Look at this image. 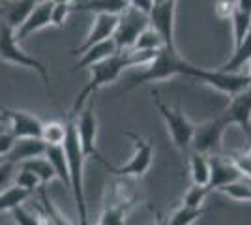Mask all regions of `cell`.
Instances as JSON below:
<instances>
[{
	"instance_id": "1",
	"label": "cell",
	"mask_w": 251,
	"mask_h": 225,
	"mask_svg": "<svg viewBox=\"0 0 251 225\" xmlns=\"http://www.w3.org/2000/svg\"><path fill=\"white\" fill-rule=\"evenodd\" d=\"M176 75H186L195 81H201L204 85L212 86L216 81V70H206V68H199V66L191 64L186 58H182L176 51H169V49H161L156 54V58L148 64L141 66V70L129 77V83L124 90H133L137 86L147 85V83H157V81H167L171 77Z\"/></svg>"
},
{
	"instance_id": "17",
	"label": "cell",
	"mask_w": 251,
	"mask_h": 225,
	"mask_svg": "<svg viewBox=\"0 0 251 225\" xmlns=\"http://www.w3.org/2000/svg\"><path fill=\"white\" fill-rule=\"evenodd\" d=\"M45 149H47V145L42 141V137H17L13 141V147L10 149V152L4 156V160L17 165L25 160L45 154Z\"/></svg>"
},
{
	"instance_id": "23",
	"label": "cell",
	"mask_w": 251,
	"mask_h": 225,
	"mask_svg": "<svg viewBox=\"0 0 251 225\" xmlns=\"http://www.w3.org/2000/svg\"><path fill=\"white\" fill-rule=\"evenodd\" d=\"M45 158L51 161V165L54 167L56 178L62 180L64 186L70 190V169H68V160H66V152H64L62 145L47 147L45 149Z\"/></svg>"
},
{
	"instance_id": "34",
	"label": "cell",
	"mask_w": 251,
	"mask_h": 225,
	"mask_svg": "<svg viewBox=\"0 0 251 225\" xmlns=\"http://www.w3.org/2000/svg\"><path fill=\"white\" fill-rule=\"evenodd\" d=\"M10 212L13 214V218H15V224H19V225H42L43 224V220H40L42 216H36V214H32V212H28L23 204H17L15 208H11Z\"/></svg>"
},
{
	"instance_id": "38",
	"label": "cell",
	"mask_w": 251,
	"mask_h": 225,
	"mask_svg": "<svg viewBox=\"0 0 251 225\" xmlns=\"http://www.w3.org/2000/svg\"><path fill=\"white\" fill-rule=\"evenodd\" d=\"M13 141H15V135L11 133L10 129L8 131H0V158H4L10 149L13 147Z\"/></svg>"
},
{
	"instance_id": "12",
	"label": "cell",
	"mask_w": 251,
	"mask_h": 225,
	"mask_svg": "<svg viewBox=\"0 0 251 225\" xmlns=\"http://www.w3.org/2000/svg\"><path fill=\"white\" fill-rule=\"evenodd\" d=\"M52 4H54V0H40L34 6V10L28 13V17L15 28V40L17 42L26 40L34 32H38V30H42V28L51 25Z\"/></svg>"
},
{
	"instance_id": "26",
	"label": "cell",
	"mask_w": 251,
	"mask_h": 225,
	"mask_svg": "<svg viewBox=\"0 0 251 225\" xmlns=\"http://www.w3.org/2000/svg\"><path fill=\"white\" fill-rule=\"evenodd\" d=\"M30 195H34L30 190L21 188L17 184H11L0 193V212H8L11 208H15L17 204H23Z\"/></svg>"
},
{
	"instance_id": "39",
	"label": "cell",
	"mask_w": 251,
	"mask_h": 225,
	"mask_svg": "<svg viewBox=\"0 0 251 225\" xmlns=\"http://www.w3.org/2000/svg\"><path fill=\"white\" fill-rule=\"evenodd\" d=\"M127 4L131 6V8H137V10L145 11L150 15V11L154 8V0H127Z\"/></svg>"
},
{
	"instance_id": "14",
	"label": "cell",
	"mask_w": 251,
	"mask_h": 225,
	"mask_svg": "<svg viewBox=\"0 0 251 225\" xmlns=\"http://www.w3.org/2000/svg\"><path fill=\"white\" fill-rule=\"evenodd\" d=\"M208 158H210V182H208L210 192L218 190V188L225 186V184L234 182L238 178H244L240 169L234 165V161L230 160L229 156L214 154V156H208Z\"/></svg>"
},
{
	"instance_id": "7",
	"label": "cell",
	"mask_w": 251,
	"mask_h": 225,
	"mask_svg": "<svg viewBox=\"0 0 251 225\" xmlns=\"http://www.w3.org/2000/svg\"><path fill=\"white\" fill-rule=\"evenodd\" d=\"M148 25H150V15L148 13L127 6L118 15V23H116L115 32H113V40L116 43L118 53L129 51L135 43L137 36L143 32Z\"/></svg>"
},
{
	"instance_id": "42",
	"label": "cell",
	"mask_w": 251,
	"mask_h": 225,
	"mask_svg": "<svg viewBox=\"0 0 251 225\" xmlns=\"http://www.w3.org/2000/svg\"><path fill=\"white\" fill-rule=\"evenodd\" d=\"M60 2H68V4H74L75 0H60Z\"/></svg>"
},
{
	"instance_id": "5",
	"label": "cell",
	"mask_w": 251,
	"mask_h": 225,
	"mask_svg": "<svg viewBox=\"0 0 251 225\" xmlns=\"http://www.w3.org/2000/svg\"><path fill=\"white\" fill-rule=\"evenodd\" d=\"M0 60H6V62H11V64H17L21 68H28V70L38 72L40 77L43 79L45 88L49 90V94H52L51 79H49V72H47L45 64L42 60H38V58H34V56L23 51L19 47V42L15 40V30L6 21L0 23Z\"/></svg>"
},
{
	"instance_id": "16",
	"label": "cell",
	"mask_w": 251,
	"mask_h": 225,
	"mask_svg": "<svg viewBox=\"0 0 251 225\" xmlns=\"http://www.w3.org/2000/svg\"><path fill=\"white\" fill-rule=\"evenodd\" d=\"M225 113L230 117L232 124H238L246 135H251V85L230 96V103Z\"/></svg>"
},
{
	"instance_id": "10",
	"label": "cell",
	"mask_w": 251,
	"mask_h": 225,
	"mask_svg": "<svg viewBox=\"0 0 251 225\" xmlns=\"http://www.w3.org/2000/svg\"><path fill=\"white\" fill-rule=\"evenodd\" d=\"M75 118V128H77V137L81 143V149L86 158H94L101 165L105 163L103 156L98 150V118L94 113V103L92 100H88L83 105V109L77 113Z\"/></svg>"
},
{
	"instance_id": "2",
	"label": "cell",
	"mask_w": 251,
	"mask_h": 225,
	"mask_svg": "<svg viewBox=\"0 0 251 225\" xmlns=\"http://www.w3.org/2000/svg\"><path fill=\"white\" fill-rule=\"evenodd\" d=\"M68 124V133L64 139L62 147L66 152V160H68V169H70V192L74 193L75 206H77V214L81 224H86L88 220V210H86V199H84V160L86 156L83 154L81 143L77 137V128H75V118L66 117Z\"/></svg>"
},
{
	"instance_id": "33",
	"label": "cell",
	"mask_w": 251,
	"mask_h": 225,
	"mask_svg": "<svg viewBox=\"0 0 251 225\" xmlns=\"http://www.w3.org/2000/svg\"><path fill=\"white\" fill-rule=\"evenodd\" d=\"M72 4L68 2H60V0H54L52 4V13H51V25L56 28H64L66 21H68V15L72 13Z\"/></svg>"
},
{
	"instance_id": "44",
	"label": "cell",
	"mask_w": 251,
	"mask_h": 225,
	"mask_svg": "<svg viewBox=\"0 0 251 225\" xmlns=\"http://www.w3.org/2000/svg\"><path fill=\"white\" fill-rule=\"evenodd\" d=\"M154 2H161V0H154Z\"/></svg>"
},
{
	"instance_id": "28",
	"label": "cell",
	"mask_w": 251,
	"mask_h": 225,
	"mask_svg": "<svg viewBox=\"0 0 251 225\" xmlns=\"http://www.w3.org/2000/svg\"><path fill=\"white\" fill-rule=\"evenodd\" d=\"M204 214H206V208H202V206H189V204L182 203V206L171 214V218L167 220V224L169 225H191Z\"/></svg>"
},
{
	"instance_id": "29",
	"label": "cell",
	"mask_w": 251,
	"mask_h": 225,
	"mask_svg": "<svg viewBox=\"0 0 251 225\" xmlns=\"http://www.w3.org/2000/svg\"><path fill=\"white\" fill-rule=\"evenodd\" d=\"M232 23V36H234V47H238L244 40V36L248 34V30L251 28V13L250 11H244L236 6V10L230 17Z\"/></svg>"
},
{
	"instance_id": "45",
	"label": "cell",
	"mask_w": 251,
	"mask_h": 225,
	"mask_svg": "<svg viewBox=\"0 0 251 225\" xmlns=\"http://www.w3.org/2000/svg\"><path fill=\"white\" fill-rule=\"evenodd\" d=\"M0 161H4V158H0Z\"/></svg>"
},
{
	"instance_id": "13",
	"label": "cell",
	"mask_w": 251,
	"mask_h": 225,
	"mask_svg": "<svg viewBox=\"0 0 251 225\" xmlns=\"http://www.w3.org/2000/svg\"><path fill=\"white\" fill-rule=\"evenodd\" d=\"M116 23H118V15H115V13H96L94 25H92L88 36L84 38V42L81 43L79 47L72 49V54H74V56H81L88 47L103 42L107 38H113Z\"/></svg>"
},
{
	"instance_id": "36",
	"label": "cell",
	"mask_w": 251,
	"mask_h": 225,
	"mask_svg": "<svg viewBox=\"0 0 251 225\" xmlns=\"http://www.w3.org/2000/svg\"><path fill=\"white\" fill-rule=\"evenodd\" d=\"M15 173H17V165L15 163H11L8 160L0 161V193L4 192L8 186L13 184Z\"/></svg>"
},
{
	"instance_id": "41",
	"label": "cell",
	"mask_w": 251,
	"mask_h": 225,
	"mask_svg": "<svg viewBox=\"0 0 251 225\" xmlns=\"http://www.w3.org/2000/svg\"><path fill=\"white\" fill-rule=\"evenodd\" d=\"M248 64H250V68H248V72H246V74H248V77H250V81H251V60L248 62Z\"/></svg>"
},
{
	"instance_id": "19",
	"label": "cell",
	"mask_w": 251,
	"mask_h": 225,
	"mask_svg": "<svg viewBox=\"0 0 251 225\" xmlns=\"http://www.w3.org/2000/svg\"><path fill=\"white\" fill-rule=\"evenodd\" d=\"M38 2L40 0H11L0 6V15H4V21L15 30L28 17V13L34 10Z\"/></svg>"
},
{
	"instance_id": "6",
	"label": "cell",
	"mask_w": 251,
	"mask_h": 225,
	"mask_svg": "<svg viewBox=\"0 0 251 225\" xmlns=\"http://www.w3.org/2000/svg\"><path fill=\"white\" fill-rule=\"evenodd\" d=\"M152 96H154V103L159 115L165 120V126H167V131L175 147L180 152H188L191 149V137H193L195 124H191V120L184 115V111L180 107H169L167 103H163L157 92H152Z\"/></svg>"
},
{
	"instance_id": "24",
	"label": "cell",
	"mask_w": 251,
	"mask_h": 225,
	"mask_svg": "<svg viewBox=\"0 0 251 225\" xmlns=\"http://www.w3.org/2000/svg\"><path fill=\"white\" fill-rule=\"evenodd\" d=\"M127 0H88L79 4L74 10L79 11H92V13H115L120 15L127 8Z\"/></svg>"
},
{
	"instance_id": "15",
	"label": "cell",
	"mask_w": 251,
	"mask_h": 225,
	"mask_svg": "<svg viewBox=\"0 0 251 225\" xmlns=\"http://www.w3.org/2000/svg\"><path fill=\"white\" fill-rule=\"evenodd\" d=\"M2 118L10 120V131L17 137H40L42 131V120L26 111L17 109H2Z\"/></svg>"
},
{
	"instance_id": "43",
	"label": "cell",
	"mask_w": 251,
	"mask_h": 225,
	"mask_svg": "<svg viewBox=\"0 0 251 225\" xmlns=\"http://www.w3.org/2000/svg\"><path fill=\"white\" fill-rule=\"evenodd\" d=\"M248 152H250V156H251V147H250V150H248Z\"/></svg>"
},
{
	"instance_id": "4",
	"label": "cell",
	"mask_w": 251,
	"mask_h": 225,
	"mask_svg": "<svg viewBox=\"0 0 251 225\" xmlns=\"http://www.w3.org/2000/svg\"><path fill=\"white\" fill-rule=\"evenodd\" d=\"M120 180H116L109 192L103 204V212L100 216L98 224L101 225H122L126 222L127 210L135 204L137 195L131 188L133 178L129 176H118Z\"/></svg>"
},
{
	"instance_id": "18",
	"label": "cell",
	"mask_w": 251,
	"mask_h": 225,
	"mask_svg": "<svg viewBox=\"0 0 251 225\" xmlns=\"http://www.w3.org/2000/svg\"><path fill=\"white\" fill-rule=\"evenodd\" d=\"M115 53H118V49H116V43L113 38H107L103 42L96 43L92 47H88L83 54H81V58L77 60V64L72 68V74H77V72H81L84 68H90L92 64L96 62H101L105 58H109V56H113Z\"/></svg>"
},
{
	"instance_id": "46",
	"label": "cell",
	"mask_w": 251,
	"mask_h": 225,
	"mask_svg": "<svg viewBox=\"0 0 251 225\" xmlns=\"http://www.w3.org/2000/svg\"><path fill=\"white\" fill-rule=\"evenodd\" d=\"M248 180H250V184H251V178H248Z\"/></svg>"
},
{
	"instance_id": "40",
	"label": "cell",
	"mask_w": 251,
	"mask_h": 225,
	"mask_svg": "<svg viewBox=\"0 0 251 225\" xmlns=\"http://www.w3.org/2000/svg\"><path fill=\"white\" fill-rule=\"evenodd\" d=\"M236 6L244 11H250L251 13V0H236Z\"/></svg>"
},
{
	"instance_id": "25",
	"label": "cell",
	"mask_w": 251,
	"mask_h": 225,
	"mask_svg": "<svg viewBox=\"0 0 251 225\" xmlns=\"http://www.w3.org/2000/svg\"><path fill=\"white\" fill-rule=\"evenodd\" d=\"M66 133H68V124L66 120H49V122H43L42 131H40V137L47 147H54V145H62L66 139Z\"/></svg>"
},
{
	"instance_id": "21",
	"label": "cell",
	"mask_w": 251,
	"mask_h": 225,
	"mask_svg": "<svg viewBox=\"0 0 251 225\" xmlns=\"http://www.w3.org/2000/svg\"><path fill=\"white\" fill-rule=\"evenodd\" d=\"M19 167H25V169H28L32 171L38 178H40V182L42 186L45 188L47 184L54 180L56 178V173H54V167L51 165V161L45 158V154L42 156H36V158H30V160H25L21 163H17Z\"/></svg>"
},
{
	"instance_id": "22",
	"label": "cell",
	"mask_w": 251,
	"mask_h": 225,
	"mask_svg": "<svg viewBox=\"0 0 251 225\" xmlns=\"http://www.w3.org/2000/svg\"><path fill=\"white\" fill-rule=\"evenodd\" d=\"M189 175L197 186H208L210 182V158L208 154L195 152L189 156Z\"/></svg>"
},
{
	"instance_id": "11",
	"label": "cell",
	"mask_w": 251,
	"mask_h": 225,
	"mask_svg": "<svg viewBox=\"0 0 251 225\" xmlns=\"http://www.w3.org/2000/svg\"><path fill=\"white\" fill-rule=\"evenodd\" d=\"M175 15H176V0L154 2V8L150 11V25L159 32L161 40H163V47L169 49V51H176Z\"/></svg>"
},
{
	"instance_id": "3",
	"label": "cell",
	"mask_w": 251,
	"mask_h": 225,
	"mask_svg": "<svg viewBox=\"0 0 251 225\" xmlns=\"http://www.w3.org/2000/svg\"><path fill=\"white\" fill-rule=\"evenodd\" d=\"M126 68H131L127 51H124V53H115L113 56L105 58L101 62H96V64L90 66V81L77 94L74 107L70 111V117H77V113L83 109V105L92 98L94 92H98L100 88H103L107 85H113L115 81H118L120 75L124 74Z\"/></svg>"
},
{
	"instance_id": "32",
	"label": "cell",
	"mask_w": 251,
	"mask_h": 225,
	"mask_svg": "<svg viewBox=\"0 0 251 225\" xmlns=\"http://www.w3.org/2000/svg\"><path fill=\"white\" fill-rule=\"evenodd\" d=\"M208 193H210L208 186H197V184H193L188 192L184 193L182 203L189 204V206H202V203H204L206 197H208Z\"/></svg>"
},
{
	"instance_id": "31",
	"label": "cell",
	"mask_w": 251,
	"mask_h": 225,
	"mask_svg": "<svg viewBox=\"0 0 251 225\" xmlns=\"http://www.w3.org/2000/svg\"><path fill=\"white\" fill-rule=\"evenodd\" d=\"M13 182L17 184V186H21V188L30 190L32 193L38 192L40 188H43L42 182H40V178H38L34 173L28 171V169H25V167H19V165H17V173H15V176H13Z\"/></svg>"
},
{
	"instance_id": "37",
	"label": "cell",
	"mask_w": 251,
	"mask_h": 225,
	"mask_svg": "<svg viewBox=\"0 0 251 225\" xmlns=\"http://www.w3.org/2000/svg\"><path fill=\"white\" fill-rule=\"evenodd\" d=\"M236 10V0H216L214 2V13L218 19L229 21Z\"/></svg>"
},
{
	"instance_id": "35",
	"label": "cell",
	"mask_w": 251,
	"mask_h": 225,
	"mask_svg": "<svg viewBox=\"0 0 251 225\" xmlns=\"http://www.w3.org/2000/svg\"><path fill=\"white\" fill-rule=\"evenodd\" d=\"M229 158L234 161V165L240 169L244 178H251V156H250V152H242V150H238V152H230Z\"/></svg>"
},
{
	"instance_id": "8",
	"label": "cell",
	"mask_w": 251,
	"mask_h": 225,
	"mask_svg": "<svg viewBox=\"0 0 251 225\" xmlns=\"http://www.w3.org/2000/svg\"><path fill=\"white\" fill-rule=\"evenodd\" d=\"M126 137L135 143V152L133 156L129 158V161L126 165H120V167H113L111 163L105 161L103 165L109 169V171L116 175V176H129V178H143L148 173L150 165H152V160H154V147L152 143L143 137H139L133 131H127Z\"/></svg>"
},
{
	"instance_id": "9",
	"label": "cell",
	"mask_w": 251,
	"mask_h": 225,
	"mask_svg": "<svg viewBox=\"0 0 251 225\" xmlns=\"http://www.w3.org/2000/svg\"><path fill=\"white\" fill-rule=\"evenodd\" d=\"M232 124L230 117L223 111L221 115L214 117L212 120H206L204 124H199L193 129V137H191V147L195 152L202 154H212L218 152L221 147V139L225 129Z\"/></svg>"
},
{
	"instance_id": "27",
	"label": "cell",
	"mask_w": 251,
	"mask_h": 225,
	"mask_svg": "<svg viewBox=\"0 0 251 225\" xmlns=\"http://www.w3.org/2000/svg\"><path fill=\"white\" fill-rule=\"evenodd\" d=\"M216 192H221L227 195L232 201H240V203H251V184L248 178H238L234 182H229L225 186L218 188Z\"/></svg>"
},
{
	"instance_id": "20",
	"label": "cell",
	"mask_w": 251,
	"mask_h": 225,
	"mask_svg": "<svg viewBox=\"0 0 251 225\" xmlns=\"http://www.w3.org/2000/svg\"><path fill=\"white\" fill-rule=\"evenodd\" d=\"M251 60V28L244 36V40L238 47H234V53L223 66H220V72H240L244 66Z\"/></svg>"
},
{
	"instance_id": "30",
	"label": "cell",
	"mask_w": 251,
	"mask_h": 225,
	"mask_svg": "<svg viewBox=\"0 0 251 225\" xmlns=\"http://www.w3.org/2000/svg\"><path fill=\"white\" fill-rule=\"evenodd\" d=\"M161 47H163V40H161L159 32H157L152 25H148L147 28L137 36V40L131 49H161Z\"/></svg>"
}]
</instances>
